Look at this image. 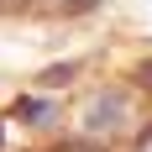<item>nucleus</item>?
<instances>
[{"label":"nucleus","instance_id":"f257e3e1","mask_svg":"<svg viewBox=\"0 0 152 152\" xmlns=\"http://www.w3.org/2000/svg\"><path fill=\"white\" fill-rule=\"evenodd\" d=\"M21 115H26V121H47V105H37V100H21Z\"/></svg>","mask_w":152,"mask_h":152}]
</instances>
